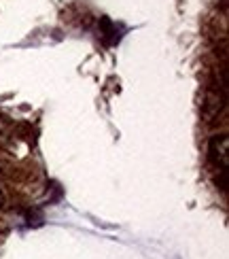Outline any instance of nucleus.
Returning a JSON list of instances; mask_svg holds the SVG:
<instances>
[{"label": "nucleus", "mask_w": 229, "mask_h": 259, "mask_svg": "<svg viewBox=\"0 0 229 259\" xmlns=\"http://www.w3.org/2000/svg\"><path fill=\"white\" fill-rule=\"evenodd\" d=\"M5 204H7V198H5V191H3V189H0V208H3V206H5Z\"/></svg>", "instance_id": "f03ea898"}, {"label": "nucleus", "mask_w": 229, "mask_h": 259, "mask_svg": "<svg viewBox=\"0 0 229 259\" xmlns=\"http://www.w3.org/2000/svg\"><path fill=\"white\" fill-rule=\"evenodd\" d=\"M208 157L221 170L229 168V138L227 134H216L208 143Z\"/></svg>", "instance_id": "f257e3e1"}]
</instances>
